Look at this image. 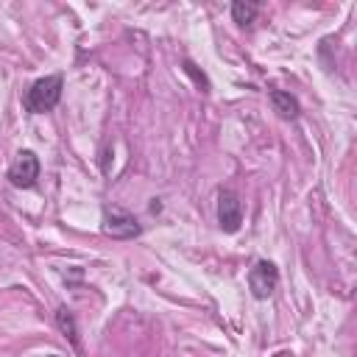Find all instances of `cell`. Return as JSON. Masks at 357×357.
<instances>
[{
  "instance_id": "1",
  "label": "cell",
  "mask_w": 357,
  "mask_h": 357,
  "mask_svg": "<svg viewBox=\"0 0 357 357\" xmlns=\"http://www.w3.org/2000/svg\"><path fill=\"white\" fill-rule=\"evenodd\" d=\"M61 89H64V75L61 73H53V75H45V78H36L25 95H22V106L28 114H45V112H53L61 100Z\"/></svg>"
},
{
  "instance_id": "2",
  "label": "cell",
  "mask_w": 357,
  "mask_h": 357,
  "mask_svg": "<svg viewBox=\"0 0 357 357\" xmlns=\"http://www.w3.org/2000/svg\"><path fill=\"white\" fill-rule=\"evenodd\" d=\"M142 226L139 220L123 209V206H103V234L114 237V240H131V237H139Z\"/></svg>"
},
{
  "instance_id": "3",
  "label": "cell",
  "mask_w": 357,
  "mask_h": 357,
  "mask_svg": "<svg viewBox=\"0 0 357 357\" xmlns=\"http://www.w3.org/2000/svg\"><path fill=\"white\" fill-rule=\"evenodd\" d=\"M279 287V271L271 259H257L248 271V290L254 298L265 301L273 296V290Z\"/></svg>"
},
{
  "instance_id": "4",
  "label": "cell",
  "mask_w": 357,
  "mask_h": 357,
  "mask_svg": "<svg viewBox=\"0 0 357 357\" xmlns=\"http://www.w3.org/2000/svg\"><path fill=\"white\" fill-rule=\"evenodd\" d=\"M39 170H42L39 156H36L31 148H25V151H20V153H17V159L8 165V173H6V176H8V181H11L14 187L28 190V187H33V184H36Z\"/></svg>"
},
{
  "instance_id": "5",
  "label": "cell",
  "mask_w": 357,
  "mask_h": 357,
  "mask_svg": "<svg viewBox=\"0 0 357 357\" xmlns=\"http://www.w3.org/2000/svg\"><path fill=\"white\" fill-rule=\"evenodd\" d=\"M218 226L226 234H234L243 226V201L234 190H218Z\"/></svg>"
},
{
  "instance_id": "6",
  "label": "cell",
  "mask_w": 357,
  "mask_h": 357,
  "mask_svg": "<svg viewBox=\"0 0 357 357\" xmlns=\"http://www.w3.org/2000/svg\"><path fill=\"white\" fill-rule=\"evenodd\" d=\"M268 98H271L273 112H276L279 117H284V120H296V117L301 114V106H298L296 95H290V92H284V89H268Z\"/></svg>"
},
{
  "instance_id": "7",
  "label": "cell",
  "mask_w": 357,
  "mask_h": 357,
  "mask_svg": "<svg viewBox=\"0 0 357 357\" xmlns=\"http://www.w3.org/2000/svg\"><path fill=\"white\" fill-rule=\"evenodd\" d=\"M56 324H59V329L64 332V337H67L75 349H81V340H78V324H75V315H73L67 307H59V310H56Z\"/></svg>"
},
{
  "instance_id": "8",
  "label": "cell",
  "mask_w": 357,
  "mask_h": 357,
  "mask_svg": "<svg viewBox=\"0 0 357 357\" xmlns=\"http://www.w3.org/2000/svg\"><path fill=\"white\" fill-rule=\"evenodd\" d=\"M257 14H259V6L257 3H243V0L231 3V20L237 25H251L257 20Z\"/></svg>"
},
{
  "instance_id": "9",
  "label": "cell",
  "mask_w": 357,
  "mask_h": 357,
  "mask_svg": "<svg viewBox=\"0 0 357 357\" xmlns=\"http://www.w3.org/2000/svg\"><path fill=\"white\" fill-rule=\"evenodd\" d=\"M181 67H184V73H187V75H192V81L201 86V92H209V81H206V75H204V73H198V67H195L190 59H184V61H181Z\"/></svg>"
},
{
  "instance_id": "10",
  "label": "cell",
  "mask_w": 357,
  "mask_h": 357,
  "mask_svg": "<svg viewBox=\"0 0 357 357\" xmlns=\"http://www.w3.org/2000/svg\"><path fill=\"white\" fill-rule=\"evenodd\" d=\"M50 357H59V354H50Z\"/></svg>"
}]
</instances>
